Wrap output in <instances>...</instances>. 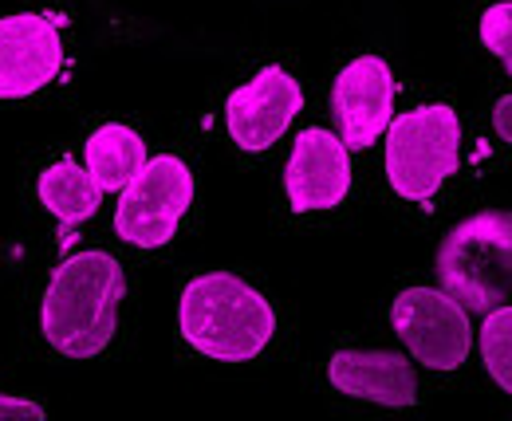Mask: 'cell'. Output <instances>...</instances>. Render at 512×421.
<instances>
[{"label": "cell", "mask_w": 512, "mask_h": 421, "mask_svg": "<svg viewBox=\"0 0 512 421\" xmlns=\"http://www.w3.org/2000/svg\"><path fill=\"white\" fill-rule=\"evenodd\" d=\"M127 276L111 252H75L52 272L40 303V331L67 359H95L119 327Z\"/></svg>", "instance_id": "1"}, {"label": "cell", "mask_w": 512, "mask_h": 421, "mask_svg": "<svg viewBox=\"0 0 512 421\" xmlns=\"http://www.w3.org/2000/svg\"><path fill=\"white\" fill-rule=\"evenodd\" d=\"M182 339L197 355L217 362L256 359L276 335L272 303L233 272H205L178 300Z\"/></svg>", "instance_id": "2"}, {"label": "cell", "mask_w": 512, "mask_h": 421, "mask_svg": "<svg viewBox=\"0 0 512 421\" xmlns=\"http://www.w3.org/2000/svg\"><path fill=\"white\" fill-rule=\"evenodd\" d=\"M438 284L465 311L485 315L512 300V213L485 209L457 221L434 256Z\"/></svg>", "instance_id": "3"}, {"label": "cell", "mask_w": 512, "mask_h": 421, "mask_svg": "<svg viewBox=\"0 0 512 421\" xmlns=\"http://www.w3.org/2000/svg\"><path fill=\"white\" fill-rule=\"evenodd\" d=\"M461 158V122L453 107H414L386 126V181L406 201L434 197Z\"/></svg>", "instance_id": "4"}, {"label": "cell", "mask_w": 512, "mask_h": 421, "mask_svg": "<svg viewBox=\"0 0 512 421\" xmlns=\"http://www.w3.org/2000/svg\"><path fill=\"white\" fill-rule=\"evenodd\" d=\"M193 205V174L174 154L150 158L127 189H119L115 233L134 248H162L178 233L186 209Z\"/></svg>", "instance_id": "5"}, {"label": "cell", "mask_w": 512, "mask_h": 421, "mask_svg": "<svg viewBox=\"0 0 512 421\" xmlns=\"http://www.w3.org/2000/svg\"><path fill=\"white\" fill-rule=\"evenodd\" d=\"M390 323L402 347L430 370H457L469 359V311L446 288H406L390 303Z\"/></svg>", "instance_id": "6"}, {"label": "cell", "mask_w": 512, "mask_h": 421, "mask_svg": "<svg viewBox=\"0 0 512 421\" xmlns=\"http://www.w3.org/2000/svg\"><path fill=\"white\" fill-rule=\"evenodd\" d=\"M331 115L347 150H367L394 122V75L379 56L351 60L331 83Z\"/></svg>", "instance_id": "7"}, {"label": "cell", "mask_w": 512, "mask_h": 421, "mask_svg": "<svg viewBox=\"0 0 512 421\" xmlns=\"http://www.w3.org/2000/svg\"><path fill=\"white\" fill-rule=\"evenodd\" d=\"M64 67V36L52 16L12 12L0 20V99L44 91Z\"/></svg>", "instance_id": "8"}, {"label": "cell", "mask_w": 512, "mask_h": 421, "mask_svg": "<svg viewBox=\"0 0 512 421\" xmlns=\"http://www.w3.org/2000/svg\"><path fill=\"white\" fill-rule=\"evenodd\" d=\"M300 107H304L300 83H296L284 67L268 63V67L256 71L245 87H237V91L229 95V103H225V122H229L233 142H237L241 150L256 154V150H268V146L292 126V119L300 115Z\"/></svg>", "instance_id": "9"}, {"label": "cell", "mask_w": 512, "mask_h": 421, "mask_svg": "<svg viewBox=\"0 0 512 421\" xmlns=\"http://www.w3.org/2000/svg\"><path fill=\"white\" fill-rule=\"evenodd\" d=\"M351 189V150L339 134L308 126L296 134V146L284 166V193L296 213L335 209Z\"/></svg>", "instance_id": "10"}, {"label": "cell", "mask_w": 512, "mask_h": 421, "mask_svg": "<svg viewBox=\"0 0 512 421\" xmlns=\"http://www.w3.org/2000/svg\"><path fill=\"white\" fill-rule=\"evenodd\" d=\"M327 378L339 394L390 410H406L418 398V374L398 351H339L327 366Z\"/></svg>", "instance_id": "11"}, {"label": "cell", "mask_w": 512, "mask_h": 421, "mask_svg": "<svg viewBox=\"0 0 512 421\" xmlns=\"http://www.w3.org/2000/svg\"><path fill=\"white\" fill-rule=\"evenodd\" d=\"M83 158H87L91 178L103 185V193H107V189H115V193L127 189L130 178L150 162V158H146V142L138 138V130H130L123 122L99 126V130L87 138Z\"/></svg>", "instance_id": "12"}, {"label": "cell", "mask_w": 512, "mask_h": 421, "mask_svg": "<svg viewBox=\"0 0 512 421\" xmlns=\"http://www.w3.org/2000/svg\"><path fill=\"white\" fill-rule=\"evenodd\" d=\"M36 193H40L44 209L64 225H83L87 217H95V209L103 201V185L91 178L87 166H79L71 158L52 162L36 181Z\"/></svg>", "instance_id": "13"}, {"label": "cell", "mask_w": 512, "mask_h": 421, "mask_svg": "<svg viewBox=\"0 0 512 421\" xmlns=\"http://www.w3.org/2000/svg\"><path fill=\"white\" fill-rule=\"evenodd\" d=\"M481 359H485V370L493 374V382L512 394V307L509 303L485 311V323H481Z\"/></svg>", "instance_id": "14"}, {"label": "cell", "mask_w": 512, "mask_h": 421, "mask_svg": "<svg viewBox=\"0 0 512 421\" xmlns=\"http://www.w3.org/2000/svg\"><path fill=\"white\" fill-rule=\"evenodd\" d=\"M481 44L505 63V71L512 75V0L481 12Z\"/></svg>", "instance_id": "15"}, {"label": "cell", "mask_w": 512, "mask_h": 421, "mask_svg": "<svg viewBox=\"0 0 512 421\" xmlns=\"http://www.w3.org/2000/svg\"><path fill=\"white\" fill-rule=\"evenodd\" d=\"M0 421H44V406L28 398H8L0 394Z\"/></svg>", "instance_id": "16"}, {"label": "cell", "mask_w": 512, "mask_h": 421, "mask_svg": "<svg viewBox=\"0 0 512 421\" xmlns=\"http://www.w3.org/2000/svg\"><path fill=\"white\" fill-rule=\"evenodd\" d=\"M493 130H497V138L512 142V95L497 99V107H493Z\"/></svg>", "instance_id": "17"}]
</instances>
